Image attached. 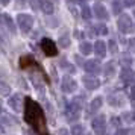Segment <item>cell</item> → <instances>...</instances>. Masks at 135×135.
<instances>
[{"mask_svg": "<svg viewBox=\"0 0 135 135\" xmlns=\"http://www.w3.org/2000/svg\"><path fill=\"white\" fill-rule=\"evenodd\" d=\"M26 120L31 123L33 128L40 131V129L44 128V123H46V118H44V114H43V109L40 108V105L35 103L33 100L31 99H26Z\"/></svg>", "mask_w": 135, "mask_h": 135, "instance_id": "1", "label": "cell"}, {"mask_svg": "<svg viewBox=\"0 0 135 135\" xmlns=\"http://www.w3.org/2000/svg\"><path fill=\"white\" fill-rule=\"evenodd\" d=\"M80 106H82L80 97L74 99L71 103H68V106H67V109H65V112H67V118L70 120V122H73V120H78V118H79Z\"/></svg>", "mask_w": 135, "mask_h": 135, "instance_id": "2", "label": "cell"}, {"mask_svg": "<svg viewBox=\"0 0 135 135\" xmlns=\"http://www.w3.org/2000/svg\"><path fill=\"white\" fill-rule=\"evenodd\" d=\"M120 78H122L124 82H128V84H135V73L132 71V70H129V68H124V70H122Z\"/></svg>", "mask_w": 135, "mask_h": 135, "instance_id": "13", "label": "cell"}, {"mask_svg": "<svg viewBox=\"0 0 135 135\" xmlns=\"http://www.w3.org/2000/svg\"><path fill=\"white\" fill-rule=\"evenodd\" d=\"M118 29L123 33H131V32L134 31V23H132V20H131L129 15L122 14V17L118 18Z\"/></svg>", "mask_w": 135, "mask_h": 135, "instance_id": "4", "label": "cell"}, {"mask_svg": "<svg viewBox=\"0 0 135 135\" xmlns=\"http://www.w3.org/2000/svg\"><path fill=\"white\" fill-rule=\"evenodd\" d=\"M0 43H2V44H5V35H3L2 29H0Z\"/></svg>", "mask_w": 135, "mask_h": 135, "instance_id": "28", "label": "cell"}, {"mask_svg": "<svg viewBox=\"0 0 135 135\" xmlns=\"http://www.w3.org/2000/svg\"><path fill=\"white\" fill-rule=\"evenodd\" d=\"M131 97H132V100L135 102V85L131 88Z\"/></svg>", "mask_w": 135, "mask_h": 135, "instance_id": "27", "label": "cell"}, {"mask_svg": "<svg viewBox=\"0 0 135 135\" xmlns=\"http://www.w3.org/2000/svg\"><path fill=\"white\" fill-rule=\"evenodd\" d=\"M0 20L5 23V26H6V29L11 33H15V23H14V20L8 15V14H0Z\"/></svg>", "mask_w": 135, "mask_h": 135, "instance_id": "11", "label": "cell"}, {"mask_svg": "<svg viewBox=\"0 0 135 135\" xmlns=\"http://www.w3.org/2000/svg\"><path fill=\"white\" fill-rule=\"evenodd\" d=\"M82 82H84L85 88H88V90H96V88H99V85H100V80H99L96 76H84Z\"/></svg>", "mask_w": 135, "mask_h": 135, "instance_id": "9", "label": "cell"}, {"mask_svg": "<svg viewBox=\"0 0 135 135\" xmlns=\"http://www.w3.org/2000/svg\"><path fill=\"white\" fill-rule=\"evenodd\" d=\"M17 23H18V27L21 29V32H29L33 26V17L29 15V14H18L17 15Z\"/></svg>", "mask_w": 135, "mask_h": 135, "instance_id": "3", "label": "cell"}, {"mask_svg": "<svg viewBox=\"0 0 135 135\" xmlns=\"http://www.w3.org/2000/svg\"><path fill=\"white\" fill-rule=\"evenodd\" d=\"M93 129L96 131L97 135H103L105 129H106V118L103 115H99L97 118L93 120Z\"/></svg>", "mask_w": 135, "mask_h": 135, "instance_id": "7", "label": "cell"}, {"mask_svg": "<svg viewBox=\"0 0 135 135\" xmlns=\"http://www.w3.org/2000/svg\"><path fill=\"white\" fill-rule=\"evenodd\" d=\"M0 94L2 96H9L11 94V85H8L6 82H0Z\"/></svg>", "mask_w": 135, "mask_h": 135, "instance_id": "17", "label": "cell"}, {"mask_svg": "<svg viewBox=\"0 0 135 135\" xmlns=\"http://www.w3.org/2000/svg\"><path fill=\"white\" fill-rule=\"evenodd\" d=\"M0 2H2V3H3V5H8V3H9V2H11V0H0Z\"/></svg>", "mask_w": 135, "mask_h": 135, "instance_id": "31", "label": "cell"}, {"mask_svg": "<svg viewBox=\"0 0 135 135\" xmlns=\"http://www.w3.org/2000/svg\"><path fill=\"white\" fill-rule=\"evenodd\" d=\"M112 9L115 14H120L122 12V2L120 0H112Z\"/></svg>", "mask_w": 135, "mask_h": 135, "instance_id": "21", "label": "cell"}, {"mask_svg": "<svg viewBox=\"0 0 135 135\" xmlns=\"http://www.w3.org/2000/svg\"><path fill=\"white\" fill-rule=\"evenodd\" d=\"M61 88H62V91L64 93H73L76 88H78V84L74 82L71 78H64V80H62V84H61Z\"/></svg>", "mask_w": 135, "mask_h": 135, "instance_id": "10", "label": "cell"}, {"mask_svg": "<svg viewBox=\"0 0 135 135\" xmlns=\"http://www.w3.org/2000/svg\"><path fill=\"white\" fill-rule=\"evenodd\" d=\"M105 73L108 74V76H109V74H114V65H112V64H108L106 68H105Z\"/></svg>", "mask_w": 135, "mask_h": 135, "instance_id": "24", "label": "cell"}, {"mask_svg": "<svg viewBox=\"0 0 135 135\" xmlns=\"http://www.w3.org/2000/svg\"><path fill=\"white\" fill-rule=\"evenodd\" d=\"M93 31H94V33H97V35H105L108 32V29H106L105 25H97V26L93 27Z\"/></svg>", "mask_w": 135, "mask_h": 135, "instance_id": "18", "label": "cell"}, {"mask_svg": "<svg viewBox=\"0 0 135 135\" xmlns=\"http://www.w3.org/2000/svg\"><path fill=\"white\" fill-rule=\"evenodd\" d=\"M59 44H61L62 47H67L68 44H70V40H68V35H64V37L59 40Z\"/></svg>", "mask_w": 135, "mask_h": 135, "instance_id": "23", "label": "cell"}, {"mask_svg": "<svg viewBox=\"0 0 135 135\" xmlns=\"http://www.w3.org/2000/svg\"><path fill=\"white\" fill-rule=\"evenodd\" d=\"M129 46H131V49L135 50V40H131V41H129Z\"/></svg>", "mask_w": 135, "mask_h": 135, "instance_id": "29", "label": "cell"}, {"mask_svg": "<svg viewBox=\"0 0 135 135\" xmlns=\"http://www.w3.org/2000/svg\"><path fill=\"white\" fill-rule=\"evenodd\" d=\"M115 135H128V131H124V129H123V131H118Z\"/></svg>", "mask_w": 135, "mask_h": 135, "instance_id": "30", "label": "cell"}, {"mask_svg": "<svg viewBox=\"0 0 135 135\" xmlns=\"http://www.w3.org/2000/svg\"><path fill=\"white\" fill-rule=\"evenodd\" d=\"M80 52H82L84 55H88V53L93 52V46L90 43H82L80 44Z\"/></svg>", "mask_w": 135, "mask_h": 135, "instance_id": "19", "label": "cell"}, {"mask_svg": "<svg viewBox=\"0 0 135 135\" xmlns=\"http://www.w3.org/2000/svg\"><path fill=\"white\" fill-rule=\"evenodd\" d=\"M82 18H85V20H90L91 18V9L88 6H84L82 8Z\"/></svg>", "mask_w": 135, "mask_h": 135, "instance_id": "22", "label": "cell"}, {"mask_svg": "<svg viewBox=\"0 0 135 135\" xmlns=\"http://www.w3.org/2000/svg\"><path fill=\"white\" fill-rule=\"evenodd\" d=\"M94 53L97 56H100V58H105V55H106V46H105L103 41H96V44H94Z\"/></svg>", "mask_w": 135, "mask_h": 135, "instance_id": "15", "label": "cell"}, {"mask_svg": "<svg viewBox=\"0 0 135 135\" xmlns=\"http://www.w3.org/2000/svg\"><path fill=\"white\" fill-rule=\"evenodd\" d=\"M8 105H9V108L15 112H21L23 111V97H21V94H12L9 100H8Z\"/></svg>", "mask_w": 135, "mask_h": 135, "instance_id": "6", "label": "cell"}, {"mask_svg": "<svg viewBox=\"0 0 135 135\" xmlns=\"http://www.w3.org/2000/svg\"><path fill=\"white\" fill-rule=\"evenodd\" d=\"M109 49H111V52H112V53H115V52H117V46H115V43H114V41H109Z\"/></svg>", "mask_w": 135, "mask_h": 135, "instance_id": "26", "label": "cell"}, {"mask_svg": "<svg viewBox=\"0 0 135 135\" xmlns=\"http://www.w3.org/2000/svg\"><path fill=\"white\" fill-rule=\"evenodd\" d=\"M38 3H40V8H41V11L44 14H52L53 12V3L50 2V0H38Z\"/></svg>", "mask_w": 135, "mask_h": 135, "instance_id": "14", "label": "cell"}, {"mask_svg": "<svg viewBox=\"0 0 135 135\" xmlns=\"http://www.w3.org/2000/svg\"><path fill=\"white\" fill-rule=\"evenodd\" d=\"M100 106H102V97L93 99L91 106H90V111H91V112H96L97 109H100Z\"/></svg>", "mask_w": 135, "mask_h": 135, "instance_id": "16", "label": "cell"}, {"mask_svg": "<svg viewBox=\"0 0 135 135\" xmlns=\"http://www.w3.org/2000/svg\"><path fill=\"white\" fill-rule=\"evenodd\" d=\"M41 49L47 56H55L58 53V49H56V44L50 40V38H43L41 40Z\"/></svg>", "mask_w": 135, "mask_h": 135, "instance_id": "5", "label": "cell"}, {"mask_svg": "<svg viewBox=\"0 0 135 135\" xmlns=\"http://www.w3.org/2000/svg\"><path fill=\"white\" fill-rule=\"evenodd\" d=\"M94 14H96V17H97L99 20H108L109 18L108 11H106L105 6L100 5V3H96V6H94Z\"/></svg>", "mask_w": 135, "mask_h": 135, "instance_id": "12", "label": "cell"}, {"mask_svg": "<svg viewBox=\"0 0 135 135\" xmlns=\"http://www.w3.org/2000/svg\"><path fill=\"white\" fill-rule=\"evenodd\" d=\"M123 5L128 6V8H131V6H134L135 5V0H123Z\"/></svg>", "mask_w": 135, "mask_h": 135, "instance_id": "25", "label": "cell"}, {"mask_svg": "<svg viewBox=\"0 0 135 135\" xmlns=\"http://www.w3.org/2000/svg\"><path fill=\"white\" fill-rule=\"evenodd\" d=\"M2 114H3V108H2V106H0V115H2Z\"/></svg>", "mask_w": 135, "mask_h": 135, "instance_id": "32", "label": "cell"}, {"mask_svg": "<svg viewBox=\"0 0 135 135\" xmlns=\"http://www.w3.org/2000/svg\"><path fill=\"white\" fill-rule=\"evenodd\" d=\"M84 135H90V134H84Z\"/></svg>", "mask_w": 135, "mask_h": 135, "instance_id": "33", "label": "cell"}, {"mask_svg": "<svg viewBox=\"0 0 135 135\" xmlns=\"http://www.w3.org/2000/svg\"><path fill=\"white\" fill-rule=\"evenodd\" d=\"M103 135H105V134H103Z\"/></svg>", "mask_w": 135, "mask_h": 135, "instance_id": "34", "label": "cell"}, {"mask_svg": "<svg viewBox=\"0 0 135 135\" xmlns=\"http://www.w3.org/2000/svg\"><path fill=\"white\" fill-rule=\"evenodd\" d=\"M71 134L73 135H84L85 131H84V128H82L80 124H74L73 128H71Z\"/></svg>", "mask_w": 135, "mask_h": 135, "instance_id": "20", "label": "cell"}, {"mask_svg": "<svg viewBox=\"0 0 135 135\" xmlns=\"http://www.w3.org/2000/svg\"><path fill=\"white\" fill-rule=\"evenodd\" d=\"M84 68H85L86 73H91V74H96L100 71V64H99L97 59H88V61L84 64Z\"/></svg>", "mask_w": 135, "mask_h": 135, "instance_id": "8", "label": "cell"}]
</instances>
